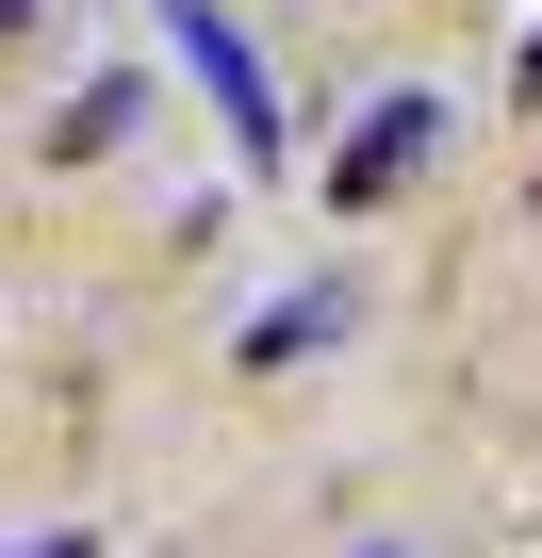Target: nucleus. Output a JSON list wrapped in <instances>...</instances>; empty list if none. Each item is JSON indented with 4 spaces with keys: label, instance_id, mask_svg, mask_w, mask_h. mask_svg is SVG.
Instances as JSON below:
<instances>
[{
    "label": "nucleus",
    "instance_id": "7ed1b4c3",
    "mask_svg": "<svg viewBox=\"0 0 542 558\" xmlns=\"http://www.w3.org/2000/svg\"><path fill=\"white\" fill-rule=\"evenodd\" d=\"M313 345H346V279H313V296H280V313H246V362H313Z\"/></svg>",
    "mask_w": 542,
    "mask_h": 558
},
{
    "label": "nucleus",
    "instance_id": "423d86ee",
    "mask_svg": "<svg viewBox=\"0 0 542 558\" xmlns=\"http://www.w3.org/2000/svg\"><path fill=\"white\" fill-rule=\"evenodd\" d=\"M526 99H542V34H526Z\"/></svg>",
    "mask_w": 542,
    "mask_h": 558
},
{
    "label": "nucleus",
    "instance_id": "f257e3e1",
    "mask_svg": "<svg viewBox=\"0 0 542 558\" xmlns=\"http://www.w3.org/2000/svg\"><path fill=\"white\" fill-rule=\"evenodd\" d=\"M165 34H181V66L214 83V116H230V148L246 165H280V83H263V50L214 17V0H165Z\"/></svg>",
    "mask_w": 542,
    "mask_h": 558
},
{
    "label": "nucleus",
    "instance_id": "f03ea898",
    "mask_svg": "<svg viewBox=\"0 0 542 558\" xmlns=\"http://www.w3.org/2000/svg\"><path fill=\"white\" fill-rule=\"evenodd\" d=\"M444 116L460 99H427V83H395L346 148H329V214H362V197H395V181H427V148H444Z\"/></svg>",
    "mask_w": 542,
    "mask_h": 558
},
{
    "label": "nucleus",
    "instance_id": "20e7f679",
    "mask_svg": "<svg viewBox=\"0 0 542 558\" xmlns=\"http://www.w3.org/2000/svg\"><path fill=\"white\" fill-rule=\"evenodd\" d=\"M132 116H148V83H83V116H50V148H67V165H83V148H116V132H132Z\"/></svg>",
    "mask_w": 542,
    "mask_h": 558
},
{
    "label": "nucleus",
    "instance_id": "39448f33",
    "mask_svg": "<svg viewBox=\"0 0 542 558\" xmlns=\"http://www.w3.org/2000/svg\"><path fill=\"white\" fill-rule=\"evenodd\" d=\"M17 558H99V542H83V525H50V542H17Z\"/></svg>",
    "mask_w": 542,
    "mask_h": 558
}]
</instances>
